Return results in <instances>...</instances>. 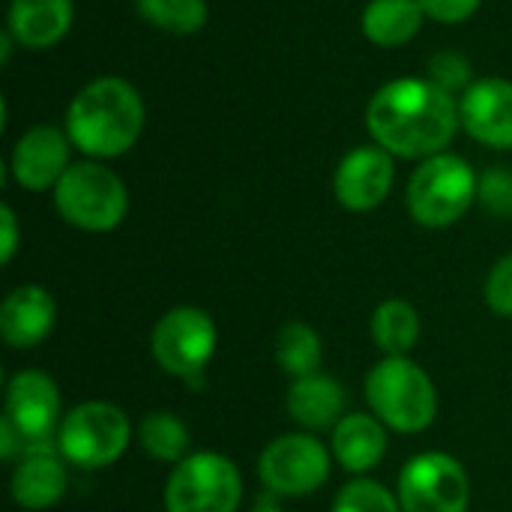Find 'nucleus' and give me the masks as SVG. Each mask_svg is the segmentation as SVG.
<instances>
[{
  "label": "nucleus",
  "mask_w": 512,
  "mask_h": 512,
  "mask_svg": "<svg viewBox=\"0 0 512 512\" xmlns=\"http://www.w3.org/2000/svg\"><path fill=\"white\" fill-rule=\"evenodd\" d=\"M144 132V99L141 93L117 75L96 78L84 84L66 111L69 141L93 156L114 159L135 147Z\"/></svg>",
  "instance_id": "f03ea898"
},
{
  "label": "nucleus",
  "mask_w": 512,
  "mask_h": 512,
  "mask_svg": "<svg viewBox=\"0 0 512 512\" xmlns=\"http://www.w3.org/2000/svg\"><path fill=\"white\" fill-rule=\"evenodd\" d=\"M57 321L54 297L42 285H18L0 306V336L6 345L27 351L42 345Z\"/></svg>",
  "instance_id": "2eb2a0df"
},
{
  "label": "nucleus",
  "mask_w": 512,
  "mask_h": 512,
  "mask_svg": "<svg viewBox=\"0 0 512 512\" xmlns=\"http://www.w3.org/2000/svg\"><path fill=\"white\" fill-rule=\"evenodd\" d=\"M69 135L57 126H33L27 129L12 150L9 168L18 186L27 192H45L60 183L69 171Z\"/></svg>",
  "instance_id": "ddd939ff"
},
{
  "label": "nucleus",
  "mask_w": 512,
  "mask_h": 512,
  "mask_svg": "<svg viewBox=\"0 0 512 512\" xmlns=\"http://www.w3.org/2000/svg\"><path fill=\"white\" fill-rule=\"evenodd\" d=\"M249 512H282L276 504H270V501H261V504H255Z\"/></svg>",
  "instance_id": "2f4dec72"
},
{
  "label": "nucleus",
  "mask_w": 512,
  "mask_h": 512,
  "mask_svg": "<svg viewBox=\"0 0 512 512\" xmlns=\"http://www.w3.org/2000/svg\"><path fill=\"white\" fill-rule=\"evenodd\" d=\"M261 483L282 498L318 492L330 477V453L312 435H279L258 459Z\"/></svg>",
  "instance_id": "9b49d317"
},
{
  "label": "nucleus",
  "mask_w": 512,
  "mask_h": 512,
  "mask_svg": "<svg viewBox=\"0 0 512 512\" xmlns=\"http://www.w3.org/2000/svg\"><path fill=\"white\" fill-rule=\"evenodd\" d=\"M462 117L453 93L429 78H396L384 84L369 108L366 126L378 147L405 159H429L450 147Z\"/></svg>",
  "instance_id": "f257e3e1"
},
{
  "label": "nucleus",
  "mask_w": 512,
  "mask_h": 512,
  "mask_svg": "<svg viewBox=\"0 0 512 512\" xmlns=\"http://www.w3.org/2000/svg\"><path fill=\"white\" fill-rule=\"evenodd\" d=\"M426 9L420 0H372L363 9V33L378 48H399L423 27Z\"/></svg>",
  "instance_id": "aec40b11"
},
{
  "label": "nucleus",
  "mask_w": 512,
  "mask_h": 512,
  "mask_svg": "<svg viewBox=\"0 0 512 512\" xmlns=\"http://www.w3.org/2000/svg\"><path fill=\"white\" fill-rule=\"evenodd\" d=\"M321 360H324V345H321V336L303 324V321H288L279 327L276 333V363L285 375H291L294 381L297 378H306V375H315L321 369Z\"/></svg>",
  "instance_id": "4be33fe9"
},
{
  "label": "nucleus",
  "mask_w": 512,
  "mask_h": 512,
  "mask_svg": "<svg viewBox=\"0 0 512 512\" xmlns=\"http://www.w3.org/2000/svg\"><path fill=\"white\" fill-rule=\"evenodd\" d=\"M345 387L321 372L297 378L288 390V414L297 426L309 432L336 429L345 417Z\"/></svg>",
  "instance_id": "f3484780"
},
{
  "label": "nucleus",
  "mask_w": 512,
  "mask_h": 512,
  "mask_svg": "<svg viewBox=\"0 0 512 512\" xmlns=\"http://www.w3.org/2000/svg\"><path fill=\"white\" fill-rule=\"evenodd\" d=\"M57 213L78 231L105 234L114 231L129 210L126 183L99 159L72 162L54 186Z\"/></svg>",
  "instance_id": "39448f33"
},
{
  "label": "nucleus",
  "mask_w": 512,
  "mask_h": 512,
  "mask_svg": "<svg viewBox=\"0 0 512 512\" xmlns=\"http://www.w3.org/2000/svg\"><path fill=\"white\" fill-rule=\"evenodd\" d=\"M243 477L222 453H189L165 483L168 512H237Z\"/></svg>",
  "instance_id": "6e6552de"
},
{
  "label": "nucleus",
  "mask_w": 512,
  "mask_h": 512,
  "mask_svg": "<svg viewBox=\"0 0 512 512\" xmlns=\"http://www.w3.org/2000/svg\"><path fill=\"white\" fill-rule=\"evenodd\" d=\"M372 414L402 435H417L435 423L438 390L432 378L408 357H384L366 378Z\"/></svg>",
  "instance_id": "20e7f679"
},
{
  "label": "nucleus",
  "mask_w": 512,
  "mask_h": 512,
  "mask_svg": "<svg viewBox=\"0 0 512 512\" xmlns=\"http://www.w3.org/2000/svg\"><path fill=\"white\" fill-rule=\"evenodd\" d=\"M420 3L429 18H435L441 24H462L480 9L483 0H420Z\"/></svg>",
  "instance_id": "c85d7f7f"
},
{
  "label": "nucleus",
  "mask_w": 512,
  "mask_h": 512,
  "mask_svg": "<svg viewBox=\"0 0 512 512\" xmlns=\"http://www.w3.org/2000/svg\"><path fill=\"white\" fill-rule=\"evenodd\" d=\"M129 441V417L111 402H81L63 417L57 435L60 456L84 471L114 465L126 453Z\"/></svg>",
  "instance_id": "0eeeda50"
},
{
  "label": "nucleus",
  "mask_w": 512,
  "mask_h": 512,
  "mask_svg": "<svg viewBox=\"0 0 512 512\" xmlns=\"http://www.w3.org/2000/svg\"><path fill=\"white\" fill-rule=\"evenodd\" d=\"M396 498L402 512H468L471 483L459 459L420 453L402 468Z\"/></svg>",
  "instance_id": "1a4fd4ad"
},
{
  "label": "nucleus",
  "mask_w": 512,
  "mask_h": 512,
  "mask_svg": "<svg viewBox=\"0 0 512 512\" xmlns=\"http://www.w3.org/2000/svg\"><path fill=\"white\" fill-rule=\"evenodd\" d=\"M486 303L495 315L512 318V252L492 267L486 282Z\"/></svg>",
  "instance_id": "cd10ccee"
},
{
  "label": "nucleus",
  "mask_w": 512,
  "mask_h": 512,
  "mask_svg": "<svg viewBox=\"0 0 512 512\" xmlns=\"http://www.w3.org/2000/svg\"><path fill=\"white\" fill-rule=\"evenodd\" d=\"M60 393L57 384L36 369H24L6 384V408L0 417V456L57 453L60 435Z\"/></svg>",
  "instance_id": "7ed1b4c3"
},
{
  "label": "nucleus",
  "mask_w": 512,
  "mask_h": 512,
  "mask_svg": "<svg viewBox=\"0 0 512 512\" xmlns=\"http://www.w3.org/2000/svg\"><path fill=\"white\" fill-rule=\"evenodd\" d=\"M12 42H15V39H12V33H9V30H3V36H0V60H3V63L9 60Z\"/></svg>",
  "instance_id": "7c9ffc66"
},
{
  "label": "nucleus",
  "mask_w": 512,
  "mask_h": 512,
  "mask_svg": "<svg viewBox=\"0 0 512 512\" xmlns=\"http://www.w3.org/2000/svg\"><path fill=\"white\" fill-rule=\"evenodd\" d=\"M393 177H396L393 153H387L378 144L357 147L339 162L333 174V192L345 210L369 213L384 204V198L393 189Z\"/></svg>",
  "instance_id": "f8f14e48"
},
{
  "label": "nucleus",
  "mask_w": 512,
  "mask_h": 512,
  "mask_svg": "<svg viewBox=\"0 0 512 512\" xmlns=\"http://www.w3.org/2000/svg\"><path fill=\"white\" fill-rule=\"evenodd\" d=\"M429 81L447 93H465L471 81V63L459 51H441L429 60Z\"/></svg>",
  "instance_id": "a878e982"
},
{
  "label": "nucleus",
  "mask_w": 512,
  "mask_h": 512,
  "mask_svg": "<svg viewBox=\"0 0 512 512\" xmlns=\"http://www.w3.org/2000/svg\"><path fill=\"white\" fill-rule=\"evenodd\" d=\"M141 450L165 465H180L189 456V429L171 411H153L138 423Z\"/></svg>",
  "instance_id": "5701e85b"
},
{
  "label": "nucleus",
  "mask_w": 512,
  "mask_h": 512,
  "mask_svg": "<svg viewBox=\"0 0 512 512\" xmlns=\"http://www.w3.org/2000/svg\"><path fill=\"white\" fill-rule=\"evenodd\" d=\"M75 21L72 0H12L6 15V30L12 39L30 51L57 45Z\"/></svg>",
  "instance_id": "dca6fc26"
},
{
  "label": "nucleus",
  "mask_w": 512,
  "mask_h": 512,
  "mask_svg": "<svg viewBox=\"0 0 512 512\" xmlns=\"http://www.w3.org/2000/svg\"><path fill=\"white\" fill-rule=\"evenodd\" d=\"M66 468L57 459V453H36L21 456V462L12 471V501L21 510H48L66 495Z\"/></svg>",
  "instance_id": "a211bd4d"
},
{
  "label": "nucleus",
  "mask_w": 512,
  "mask_h": 512,
  "mask_svg": "<svg viewBox=\"0 0 512 512\" xmlns=\"http://www.w3.org/2000/svg\"><path fill=\"white\" fill-rule=\"evenodd\" d=\"M462 126L471 138L486 147L512 150V81L507 78H480L474 81L459 102Z\"/></svg>",
  "instance_id": "4468645a"
},
{
  "label": "nucleus",
  "mask_w": 512,
  "mask_h": 512,
  "mask_svg": "<svg viewBox=\"0 0 512 512\" xmlns=\"http://www.w3.org/2000/svg\"><path fill=\"white\" fill-rule=\"evenodd\" d=\"M333 512H402L399 498L375 480H351L333 501Z\"/></svg>",
  "instance_id": "393cba45"
},
{
  "label": "nucleus",
  "mask_w": 512,
  "mask_h": 512,
  "mask_svg": "<svg viewBox=\"0 0 512 512\" xmlns=\"http://www.w3.org/2000/svg\"><path fill=\"white\" fill-rule=\"evenodd\" d=\"M0 228H3V246H0V261L9 264L15 258V249H18V222H15V213L9 204L0 207Z\"/></svg>",
  "instance_id": "c756f323"
},
{
  "label": "nucleus",
  "mask_w": 512,
  "mask_h": 512,
  "mask_svg": "<svg viewBox=\"0 0 512 512\" xmlns=\"http://www.w3.org/2000/svg\"><path fill=\"white\" fill-rule=\"evenodd\" d=\"M138 15L156 30L189 36L207 24V0H135Z\"/></svg>",
  "instance_id": "b1692460"
},
{
  "label": "nucleus",
  "mask_w": 512,
  "mask_h": 512,
  "mask_svg": "<svg viewBox=\"0 0 512 512\" xmlns=\"http://www.w3.org/2000/svg\"><path fill=\"white\" fill-rule=\"evenodd\" d=\"M480 201L495 216H512V171L492 168L480 177Z\"/></svg>",
  "instance_id": "bb28decb"
},
{
  "label": "nucleus",
  "mask_w": 512,
  "mask_h": 512,
  "mask_svg": "<svg viewBox=\"0 0 512 512\" xmlns=\"http://www.w3.org/2000/svg\"><path fill=\"white\" fill-rule=\"evenodd\" d=\"M372 339L387 357H408L420 339V315L405 300H384L372 315Z\"/></svg>",
  "instance_id": "412c9836"
},
{
  "label": "nucleus",
  "mask_w": 512,
  "mask_h": 512,
  "mask_svg": "<svg viewBox=\"0 0 512 512\" xmlns=\"http://www.w3.org/2000/svg\"><path fill=\"white\" fill-rule=\"evenodd\" d=\"M216 324L198 306H177L153 327V357L162 372L192 381L216 354Z\"/></svg>",
  "instance_id": "9d476101"
},
{
  "label": "nucleus",
  "mask_w": 512,
  "mask_h": 512,
  "mask_svg": "<svg viewBox=\"0 0 512 512\" xmlns=\"http://www.w3.org/2000/svg\"><path fill=\"white\" fill-rule=\"evenodd\" d=\"M387 453L384 423L372 414H345L333 429V456L351 474H366L378 468Z\"/></svg>",
  "instance_id": "6ab92c4d"
},
{
  "label": "nucleus",
  "mask_w": 512,
  "mask_h": 512,
  "mask_svg": "<svg viewBox=\"0 0 512 512\" xmlns=\"http://www.w3.org/2000/svg\"><path fill=\"white\" fill-rule=\"evenodd\" d=\"M477 192L480 180L474 168L462 156L438 153L417 165L405 201L414 222L423 228H450L471 210Z\"/></svg>",
  "instance_id": "423d86ee"
}]
</instances>
